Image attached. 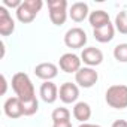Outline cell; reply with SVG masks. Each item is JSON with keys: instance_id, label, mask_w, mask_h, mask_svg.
Masks as SVG:
<instances>
[{"instance_id": "11", "label": "cell", "mask_w": 127, "mask_h": 127, "mask_svg": "<svg viewBox=\"0 0 127 127\" xmlns=\"http://www.w3.org/2000/svg\"><path fill=\"white\" fill-rule=\"evenodd\" d=\"M39 96L45 103L51 105L58 99V88L52 81H43V84L39 88Z\"/></svg>"}, {"instance_id": "21", "label": "cell", "mask_w": 127, "mask_h": 127, "mask_svg": "<svg viewBox=\"0 0 127 127\" xmlns=\"http://www.w3.org/2000/svg\"><path fill=\"white\" fill-rule=\"evenodd\" d=\"M114 58L118 63H127V43H118L114 48Z\"/></svg>"}, {"instance_id": "16", "label": "cell", "mask_w": 127, "mask_h": 127, "mask_svg": "<svg viewBox=\"0 0 127 127\" xmlns=\"http://www.w3.org/2000/svg\"><path fill=\"white\" fill-rule=\"evenodd\" d=\"M72 114H73V118L78 120L81 124L87 123L91 117V106L87 102H78V103H75Z\"/></svg>"}, {"instance_id": "19", "label": "cell", "mask_w": 127, "mask_h": 127, "mask_svg": "<svg viewBox=\"0 0 127 127\" xmlns=\"http://www.w3.org/2000/svg\"><path fill=\"white\" fill-rule=\"evenodd\" d=\"M115 29L121 34H127V11H121L115 17Z\"/></svg>"}, {"instance_id": "12", "label": "cell", "mask_w": 127, "mask_h": 127, "mask_svg": "<svg viewBox=\"0 0 127 127\" xmlns=\"http://www.w3.org/2000/svg\"><path fill=\"white\" fill-rule=\"evenodd\" d=\"M34 75L39 79L51 81L58 75V66H55L54 63H40L34 67Z\"/></svg>"}, {"instance_id": "24", "label": "cell", "mask_w": 127, "mask_h": 127, "mask_svg": "<svg viewBox=\"0 0 127 127\" xmlns=\"http://www.w3.org/2000/svg\"><path fill=\"white\" fill-rule=\"evenodd\" d=\"M52 127H73L72 121H61V123H52Z\"/></svg>"}, {"instance_id": "25", "label": "cell", "mask_w": 127, "mask_h": 127, "mask_svg": "<svg viewBox=\"0 0 127 127\" xmlns=\"http://www.w3.org/2000/svg\"><path fill=\"white\" fill-rule=\"evenodd\" d=\"M111 127H127V121L126 120H115Z\"/></svg>"}, {"instance_id": "9", "label": "cell", "mask_w": 127, "mask_h": 127, "mask_svg": "<svg viewBox=\"0 0 127 127\" xmlns=\"http://www.w3.org/2000/svg\"><path fill=\"white\" fill-rule=\"evenodd\" d=\"M3 111H5V115L8 118H11V120H18V118H21L24 115L23 103L17 96H12V97L6 99V102L3 105Z\"/></svg>"}, {"instance_id": "3", "label": "cell", "mask_w": 127, "mask_h": 127, "mask_svg": "<svg viewBox=\"0 0 127 127\" xmlns=\"http://www.w3.org/2000/svg\"><path fill=\"white\" fill-rule=\"evenodd\" d=\"M49 20L54 26H63L67 20V2L66 0H48Z\"/></svg>"}, {"instance_id": "15", "label": "cell", "mask_w": 127, "mask_h": 127, "mask_svg": "<svg viewBox=\"0 0 127 127\" xmlns=\"http://www.w3.org/2000/svg\"><path fill=\"white\" fill-rule=\"evenodd\" d=\"M88 23H90V26L93 27V30H94V29H100V27H103V26H106V24L111 23L109 14H108L106 11H102V9L93 11V12H90Z\"/></svg>"}, {"instance_id": "26", "label": "cell", "mask_w": 127, "mask_h": 127, "mask_svg": "<svg viewBox=\"0 0 127 127\" xmlns=\"http://www.w3.org/2000/svg\"><path fill=\"white\" fill-rule=\"evenodd\" d=\"M2 82H3L2 94H5V93H6V90H8V81H6V76H5V75H2Z\"/></svg>"}, {"instance_id": "2", "label": "cell", "mask_w": 127, "mask_h": 127, "mask_svg": "<svg viewBox=\"0 0 127 127\" xmlns=\"http://www.w3.org/2000/svg\"><path fill=\"white\" fill-rule=\"evenodd\" d=\"M105 100L108 106L114 109H126L127 108V85L124 84L111 85L105 93Z\"/></svg>"}, {"instance_id": "17", "label": "cell", "mask_w": 127, "mask_h": 127, "mask_svg": "<svg viewBox=\"0 0 127 127\" xmlns=\"http://www.w3.org/2000/svg\"><path fill=\"white\" fill-rule=\"evenodd\" d=\"M15 14H17V20H18L20 23H23V24H30V23H33L34 18H36V14L30 12L24 5H21V6L15 11Z\"/></svg>"}, {"instance_id": "22", "label": "cell", "mask_w": 127, "mask_h": 127, "mask_svg": "<svg viewBox=\"0 0 127 127\" xmlns=\"http://www.w3.org/2000/svg\"><path fill=\"white\" fill-rule=\"evenodd\" d=\"M23 5L30 11V12H33V14H39L40 12V9H42V6H43V2L42 0H23Z\"/></svg>"}, {"instance_id": "4", "label": "cell", "mask_w": 127, "mask_h": 127, "mask_svg": "<svg viewBox=\"0 0 127 127\" xmlns=\"http://www.w3.org/2000/svg\"><path fill=\"white\" fill-rule=\"evenodd\" d=\"M87 43V33L81 27H72L64 34V45L72 49L84 48Z\"/></svg>"}, {"instance_id": "14", "label": "cell", "mask_w": 127, "mask_h": 127, "mask_svg": "<svg viewBox=\"0 0 127 127\" xmlns=\"http://www.w3.org/2000/svg\"><path fill=\"white\" fill-rule=\"evenodd\" d=\"M93 36H94V39H96L97 42H100V43H108V42H111V40L114 39V36H115V26H114L112 23H109V24H106V26H103V27H100V29H94V30H93Z\"/></svg>"}, {"instance_id": "6", "label": "cell", "mask_w": 127, "mask_h": 127, "mask_svg": "<svg viewBox=\"0 0 127 127\" xmlns=\"http://www.w3.org/2000/svg\"><path fill=\"white\" fill-rule=\"evenodd\" d=\"M75 81L82 88H91L99 81V73L93 67H81L75 73Z\"/></svg>"}, {"instance_id": "20", "label": "cell", "mask_w": 127, "mask_h": 127, "mask_svg": "<svg viewBox=\"0 0 127 127\" xmlns=\"http://www.w3.org/2000/svg\"><path fill=\"white\" fill-rule=\"evenodd\" d=\"M23 103V112H24V117H32L34 115L37 111H39V102H37V97L33 99V100H29V102H21Z\"/></svg>"}, {"instance_id": "13", "label": "cell", "mask_w": 127, "mask_h": 127, "mask_svg": "<svg viewBox=\"0 0 127 127\" xmlns=\"http://www.w3.org/2000/svg\"><path fill=\"white\" fill-rule=\"evenodd\" d=\"M69 17L75 23H82L85 18L90 17V9L85 2H75L69 9Z\"/></svg>"}, {"instance_id": "27", "label": "cell", "mask_w": 127, "mask_h": 127, "mask_svg": "<svg viewBox=\"0 0 127 127\" xmlns=\"http://www.w3.org/2000/svg\"><path fill=\"white\" fill-rule=\"evenodd\" d=\"M78 127H102V126H99V124H90V123H82Z\"/></svg>"}, {"instance_id": "23", "label": "cell", "mask_w": 127, "mask_h": 127, "mask_svg": "<svg viewBox=\"0 0 127 127\" xmlns=\"http://www.w3.org/2000/svg\"><path fill=\"white\" fill-rule=\"evenodd\" d=\"M23 5L21 0H3V6L5 8H11V9H18L20 6Z\"/></svg>"}, {"instance_id": "10", "label": "cell", "mask_w": 127, "mask_h": 127, "mask_svg": "<svg viewBox=\"0 0 127 127\" xmlns=\"http://www.w3.org/2000/svg\"><path fill=\"white\" fill-rule=\"evenodd\" d=\"M14 32H15V21L12 15L9 14L8 8L0 6V34L11 36Z\"/></svg>"}, {"instance_id": "1", "label": "cell", "mask_w": 127, "mask_h": 127, "mask_svg": "<svg viewBox=\"0 0 127 127\" xmlns=\"http://www.w3.org/2000/svg\"><path fill=\"white\" fill-rule=\"evenodd\" d=\"M12 90L15 93V96L21 100V102H29L36 99V91H34V85L30 79V76L24 72H17L12 76Z\"/></svg>"}, {"instance_id": "18", "label": "cell", "mask_w": 127, "mask_h": 127, "mask_svg": "<svg viewBox=\"0 0 127 127\" xmlns=\"http://www.w3.org/2000/svg\"><path fill=\"white\" fill-rule=\"evenodd\" d=\"M52 123H61V121H70V111L67 108H55L51 114Z\"/></svg>"}, {"instance_id": "5", "label": "cell", "mask_w": 127, "mask_h": 127, "mask_svg": "<svg viewBox=\"0 0 127 127\" xmlns=\"http://www.w3.org/2000/svg\"><path fill=\"white\" fill-rule=\"evenodd\" d=\"M81 57L73 54V52H66L63 54L58 60V67L64 73H76L81 69Z\"/></svg>"}, {"instance_id": "7", "label": "cell", "mask_w": 127, "mask_h": 127, "mask_svg": "<svg viewBox=\"0 0 127 127\" xmlns=\"http://www.w3.org/2000/svg\"><path fill=\"white\" fill-rule=\"evenodd\" d=\"M81 61L84 64H87V67L99 66L103 61V52L96 46H87L81 52Z\"/></svg>"}, {"instance_id": "8", "label": "cell", "mask_w": 127, "mask_h": 127, "mask_svg": "<svg viewBox=\"0 0 127 127\" xmlns=\"http://www.w3.org/2000/svg\"><path fill=\"white\" fill-rule=\"evenodd\" d=\"M58 97L63 103H75L79 97V88L76 84H72V82H64L61 84L60 90H58Z\"/></svg>"}]
</instances>
